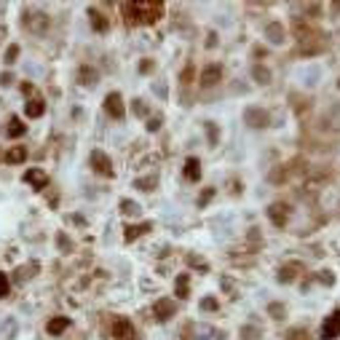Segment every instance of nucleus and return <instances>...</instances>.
Segmentation results:
<instances>
[{
	"mask_svg": "<svg viewBox=\"0 0 340 340\" xmlns=\"http://www.w3.org/2000/svg\"><path fill=\"white\" fill-rule=\"evenodd\" d=\"M158 129H161V118L156 116V118H150V121H147V131H158Z\"/></svg>",
	"mask_w": 340,
	"mask_h": 340,
	"instance_id": "473e14b6",
	"label": "nucleus"
},
{
	"mask_svg": "<svg viewBox=\"0 0 340 340\" xmlns=\"http://www.w3.org/2000/svg\"><path fill=\"white\" fill-rule=\"evenodd\" d=\"M112 337H116V340H131V337H137L134 335V327H131L129 319H116V322H112Z\"/></svg>",
	"mask_w": 340,
	"mask_h": 340,
	"instance_id": "6e6552de",
	"label": "nucleus"
},
{
	"mask_svg": "<svg viewBox=\"0 0 340 340\" xmlns=\"http://www.w3.org/2000/svg\"><path fill=\"white\" fill-rule=\"evenodd\" d=\"M185 179H191V182L201 179V161L198 158H187L185 161Z\"/></svg>",
	"mask_w": 340,
	"mask_h": 340,
	"instance_id": "4468645a",
	"label": "nucleus"
},
{
	"mask_svg": "<svg viewBox=\"0 0 340 340\" xmlns=\"http://www.w3.org/2000/svg\"><path fill=\"white\" fill-rule=\"evenodd\" d=\"M89 22H91V27L97 32H107L110 30V22L105 19V14H99L97 8H89Z\"/></svg>",
	"mask_w": 340,
	"mask_h": 340,
	"instance_id": "f8f14e48",
	"label": "nucleus"
},
{
	"mask_svg": "<svg viewBox=\"0 0 340 340\" xmlns=\"http://www.w3.org/2000/svg\"><path fill=\"white\" fill-rule=\"evenodd\" d=\"M322 337L324 340H335L340 337V311H332L324 322H322Z\"/></svg>",
	"mask_w": 340,
	"mask_h": 340,
	"instance_id": "39448f33",
	"label": "nucleus"
},
{
	"mask_svg": "<svg viewBox=\"0 0 340 340\" xmlns=\"http://www.w3.org/2000/svg\"><path fill=\"white\" fill-rule=\"evenodd\" d=\"M137 187H139V191H153L156 179H137Z\"/></svg>",
	"mask_w": 340,
	"mask_h": 340,
	"instance_id": "c756f323",
	"label": "nucleus"
},
{
	"mask_svg": "<svg viewBox=\"0 0 340 340\" xmlns=\"http://www.w3.org/2000/svg\"><path fill=\"white\" fill-rule=\"evenodd\" d=\"M91 166H94V172L102 174V177H112V174H116L110 156H107V153H102V150H94V153H91Z\"/></svg>",
	"mask_w": 340,
	"mask_h": 340,
	"instance_id": "7ed1b4c3",
	"label": "nucleus"
},
{
	"mask_svg": "<svg viewBox=\"0 0 340 340\" xmlns=\"http://www.w3.org/2000/svg\"><path fill=\"white\" fill-rule=\"evenodd\" d=\"M124 16L129 24H153L164 14L161 0H134V3H124Z\"/></svg>",
	"mask_w": 340,
	"mask_h": 340,
	"instance_id": "f257e3e1",
	"label": "nucleus"
},
{
	"mask_svg": "<svg viewBox=\"0 0 340 340\" xmlns=\"http://www.w3.org/2000/svg\"><path fill=\"white\" fill-rule=\"evenodd\" d=\"M105 110H107V116L110 118H116V121H124L126 116V107H124V97H121L118 91H112L105 97Z\"/></svg>",
	"mask_w": 340,
	"mask_h": 340,
	"instance_id": "f03ea898",
	"label": "nucleus"
},
{
	"mask_svg": "<svg viewBox=\"0 0 340 340\" xmlns=\"http://www.w3.org/2000/svg\"><path fill=\"white\" fill-rule=\"evenodd\" d=\"M266 35H268L271 43H281V41H284V27H281L279 22H271L266 27Z\"/></svg>",
	"mask_w": 340,
	"mask_h": 340,
	"instance_id": "a211bd4d",
	"label": "nucleus"
},
{
	"mask_svg": "<svg viewBox=\"0 0 340 340\" xmlns=\"http://www.w3.org/2000/svg\"><path fill=\"white\" fill-rule=\"evenodd\" d=\"M147 231H153V222H139V225H126V233H124V239H126V241H134V239H139V236H145Z\"/></svg>",
	"mask_w": 340,
	"mask_h": 340,
	"instance_id": "ddd939ff",
	"label": "nucleus"
},
{
	"mask_svg": "<svg viewBox=\"0 0 340 340\" xmlns=\"http://www.w3.org/2000/svg\"><path fill=\"white\" fill-rule=\"evenodd\" d=\"M252 75H254V81H257V83H271V72H268V67H262V64H254Z\"/></svg>",
	"mask_w": 340,
	"mask_h": 340,
	"instance_id": "4be33fe9",
	"label": "nucleus"
},
{
	"mask_svg": "<svg viewBox=\"0 0 340 340\" xmlns=\"http://www.w3.org/2000/svg\"><path fill=\"white\" fill-rule=\"evenodd\" d=\"M78 78H81V86H97V70L94 67H81Z\"/></svg>",
	"mask_w": 340,
	"mask_h": 340,
	"instance_id": "aec40b11",
	"label": "nucleus"
},
{
	"mask_svg": "<svg viewBox=\"0 0 340 340\" xmlns=\"http://www.w3.org/2000/svg\"><path fill=\"white\" fill-rule=\"evenodd\" d=\"M177 295L179 297H187V273L177 276Z\"/></svg>",
	"mask_w": 340,
	"mask_h": 340,
	"instance_id": "b1692460",
	"label": "nucleus"
},
{
	"mask_svg": "<svg viewBox=\"0 0 340 340\" xmlns=\"http://www.w3.org/2000/svg\"><path fill=\"white\" fill-rule=\"evenodd\" d=\"M22 94H32V83H24V86H22Z\"/></svg>",
	"mask_w": 340,
	"mask_h": 340,
	"instance_id": "4c0bfd02",
	"label": "nucleus"
},
{
	"mask_svg": "<svg viewBox=\"0 0 340 340\" xmlns=\"http://www.w3.org/2000/svg\"><path fill=\"white\" fill-rule=\"evenodd\" d=\"M11 81H14L11 72H3V75H0V83H3V86H11Z\"/></svg>",
	"mask_w": 340,
	"mask_h": 340,
	"instance_id": "f704fd0d",
	"label": "nucleus"
},
{
	"mask_svg": "<svg viewBox=\"0 0 340 340\" xmlns=\"http://www.w3.org/2000/svg\"><path fill=\"white\" fill-rule=\"evenodd\" d=\"M187 262H191V266H198L201 271H206V262H204L201 257H193V254H191V257H187Z\"/></svg>",
	"mask_w": 340,
	"mask_h": 340,
	"instance_id": "72a5a7b5",
	"label": "nucleus"
},
{
	"mask_svg": "<svg viewBox=\"0 0 340 340\" xmlns=\"http://www.w3.org/2000/svg\"><path fill=\"white\" fill-rule=\"evenodd\" d=\"M220 78H222V67H220V64H206L204 72H201V86L212 89V86L220 83Z\"/></svg>",
	"mask_w": 340,
	"mask_h": 340,
	"instance_id": "0eeeda50",
	"label": "nucleus"
},
{
	"mask_svg": "<svg viewBox=\"0 0 340 340\" xmlns=\"http://www.w3.org/2000/svg\"><path fill=\"white\" fill-rule=\"evenodd\" d=\"M212 196H214V187H209V191H204V193H201V198H198V206H206V201H209Z\"/></svg>",
	"mask_w": 340,
	"mask_h": 340,
	"instance_id": "2f4dec72",
	"label": "nucleus"
},
{
	"mask_svg": "<svg viewBox=\"0 0 340 340\" xmlns=\"http://www.w3.org/2000/svg\"><path fill=\"white\" fill-rule=\"evenodd\" d=\"M153 316L158 319V322H166V319H172V316H174V303H172V300H166V297L156 300V306H153Z\"/></svg>",
	"mask_w": 340,
	"mask_h": 340,
	"instance_id": "1a4fd4ad",
	"label": "nucleus"
},
{
	"mask_svg": "<svg viewBox=\"0 0 340 340\" xmlns=\"http://www.w3.org/2000/svg\"><path fill=\"white\" fill-rule=\"evenodd\" d=\"M24 179L35 187V191H43V187L49 185V177H46V172H41V169H30V172H24Z\"/></svg>",
	"mask_w": 340,
	"mask_h": 340,
	"instance_id": "9b49d317",
	"label": "nucleus"
},
{
	"mask_svg": "<svg viewBox=\"0 0 340 340\" xmlns=\"http://www.w3.org/2000/svg\"><path fill=\"white\" fill-rule=\"evenodd\" d=\"M43 112H46V102L43 99H30L24 105V116L27 118H41Z\"/></svg>",
	"mask_w": 340,
	"mask_h": 340,
	"instance_id": "dca6fc26",
	"label": "nucleus"
},
{
	"mask_svg": "<svg viewBox=\"0 0 340 340\" xmlns=\"http://www.w3.org/2000/svg\"><path fill=\"white\" fill-rule=\"evenodd\" d=\"M24 158H27V150L22 147V145H16V147H11L6 153V161L8 164H24Z\"/></svg>",
	"mask_w": 340,
	"mask_h": 340,
	"instance_id": "412c9836",
	"label": "nucleus"
},
{
	"mask_svg": "<svg viewBox=\"0 0 340 340\" xmlns=\"http://www.w3.org/2000/svg\"><path fill=\"white\" fill-rule=\"evenodd\" d=\"M134 110L139 112V116H145V112H147V107L142 105V99H137V102H134Z\"/></svg>",
	"mask_w": 340,
	"mask_h": 340,
	"instance_id": "c9c22d12",
	"label": "nucleus"
},
{
	"mask_svg": "<svg viewBox=\"0 0 340 340\" xmlns=\"http://www.w3.org/2000/svg\"><path fill=\"white\" fill-rule=\"evenodd\" d=\"M284 340H311V337H308V329L306 327H292Z\"/></svg>",
	"mask_w": 340,
	"mask_h": 340,
	"instance_id": "5701e85b",
	"label": "nucleus"
},
{
	"mask_svg": "<svg viewBox=\"0 0 340 340\" xmlns=\"http://www.w3.org/2000/svg\"><path fill=\"white\" fill-rule=\"evenodd\" d=\"M22 22H24L27 27H30L32 32L41 35V32L46 30V27H49V16H46V14H24Z\"/></svg>",
	"mask_w": 340,
	"mask_h": 340,
	"instance_id": "9d476101",
	"label": "nucleus"
},
{
	"mask_svg": "<svg viewBox=\"0 0 340 340\" xmlns=\"http://www.w3.org/2000/svg\"><path fill=\"white\" fill-rule=\"evenodd\" d=\"M244 121L252 126V129H266L271 124V116L268 110H260V107H247V112H244Z\"/></svg>",
	"mask_w": 340,
	"mask_h": 340,
	"instance_id": "20e7f679",
	"label": "nucleus"
},
{
	"mask_svg": "<svg viewBox=\"0 0 340 340\" xmlns=\"http://www.w3.org/2000/svg\"><path fill=\"white\" fill-rule=\"evenodd\" d=\"M131 340H137V337H131Z\"/></svg>",
	"mask_w": 340,
	"mask_h": 340,
	"instance_id": "58836bf2",
	"label": "nucleus"
},
{
	"mask_svg": "<svg viewBox=\"0 0 340 340\" xmlns=\"http://www.w3.org/2000/svg\"><path fill=\"white\" fill-rule=\"evenodd\" d=\"M201 308H204V311H217V308H220V303H217L214 297H204V300H201Z\"/></svg>",
	"mask_w": 340,
	"mask_h": 340,
	"instance_id": "c85d7f7f",
	"label": "nucleus"
},
{
	"mask_svg": "<svg viewBox=\"0 0 340 340\" xmlns=\"http://www.w3.org/2000/svg\"><path fill=\"white\" fill-rule=\"evenodd\" d=\"M297 271H300L297 262H289V266H284V268L279 271V281H281V284H289V281H295Z\"/></svg>",
	"mask_w": 340,
	"mask_h": 340,
	"instance_id": "6ab92c4d",
	"label": "nucleus"
},
{
	"mask_svg": "<svg viewBox=\"0 0 340 340\" xmlns=\"http://www.w3.org/2000/svg\"><path fill=\"white\" fill-rule=\"evenodd\" d=\"M268 217H271V222L276 225V228H281V225H287L289 220V204H271V209H268Z\"/></svg>",
	"mask_w": 340,
	"mask_h": 340,
	"instance_id": "423d86ee",
	"label": "nucleus"
},
{
	"mask_svg": "<svg viewBox=\"0 0 340 340\" xmlns=\"http://www.w3.org/2000/svg\"><path fill=\"white\" fill-rule=\"evenodd\" d=\"M121 212H124V214H137L139 206L134 201H129V198H124V201H121Z\"/></svg>",
	"mask_w": 340,
	"mask_h": 340,
	"instance_id": "393cba45",
	"label": "nucleus"
},
{
	"mask_svg": "<svg viewBox=\"0 0 340 340\" xmlns=\"http://www.w3.org/2000/svg\"><path fill=\"white\" fill-rule=\"evenodd\" d=\"M268 314L273 319H284V306H281V303H271L268 306Z\"/></svg>",
	"mask_w": 340,
	"mask_h": 340,
	"instance_id": "bb28decb",
	"label": "nucleus"
},
{
	"mask_svg": "<svg viewBox=\"0 0 340 340\" xmlns=\"http://www.w3.org/2000/svg\"><path fill=\"white\" fill-rule=\"evenodd\" d=\"M16 56H19V46L14 43V46H8V51H6V59H3V62H6V64H14V62H16Z\"/></svg>",
	"mask_w": 340,
	"mask_h": 340,
	"instance_id": "cd10ccee",
	"label": "nucleus"
},
{
	"mask_svg": "<svg viewBox=\"0 0 340 340\" xmlns=\"http://www.w3.org/2000/svg\"><path fill=\"white\" fill-rule=\"evenodd\" d=\"M24 121L22 118H19V116H11V118H8V126H6V134L8 137H11V139H16V137H22L24 134Z\"/></svg>",
	"mask_w": 340,
	"mask_h": 340,
	"instance_id": "2eb2a0df",
	"label": "nucleus"
},
{
	"mask_svg": "<svg viewBox=\"0 0 340 340\" xmlns=\"http://www.w3.org/2000/svg\"><path fill=\"white\" fill-rule=\"evenodd\" d=\"M67 327H70V319L67 316H56V319H51V322L46 324V329H49L51 335H62Z\"/></svg>",
	"mask_w": 340,
	"mask_h": 340,
	"instance_id": "f3484780",
	"label": "nucleus"
},
{
	"mask_svg": "<svg viewBox=\"0 0 340 340\" xmlns=\"http://www.w3.org/2000/svg\"><path fill=\"white\" fill-rule=\"evenodd\" d=\"M241 335H244V340H257L262 335V329H257V327H244Z\"/></svg>",
	"mask_w": 340,
	"mask_h": 340,
	"instance_id": "a878e982",
	"label": "nucleus"
},
{
	"mask_svg": "<svg viewBox=\"0 0 340 340\" xmlns=\"http://www.w3.org/2000/svg\"><path fill=\"white\" fill-rule=\"evenodd\" d=\"M191 78H193V67H187V70L182 72V83H191Z\"/></svg>",
	"mask_w": 340,
	"mask_h": 340,
	"instance_id": "e433bc0d",
	"label": "nucleus"
},
{
	"mask_svg": "<svg viewBox=\"0 0 340 340\" xmlns=\"http://www.w3.org/2000/svg\"><path fill=\"white\" fill-rule=\"evenodd\" d=\"M8 295V276L6 273H0V297Z\"/></svg>",
	"mask_w": 340,
	"mask_h": 340,
	"instance_id": "7c9ffc66",
	"label": "nucleus"
}]
</instances>
